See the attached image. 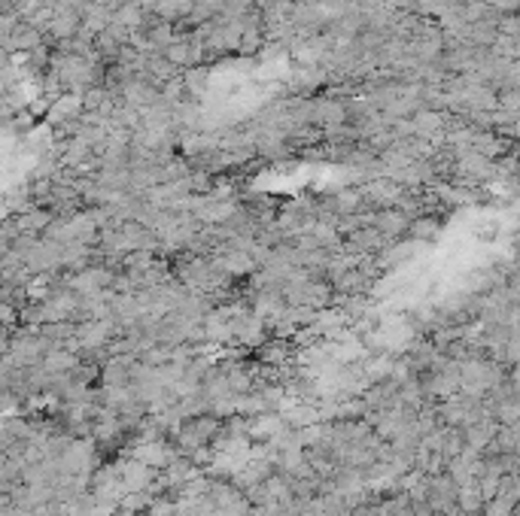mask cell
Returning a JSON list of instances; mask_svg holds the SVG:
<instances>
[{"label":"cell","mask_w":520,"mask_h":516,"mask_svg":"<svg viewBox=\"0 0 520 516\" xmlns=\"http://www.w3.org/2000/svg\"><path fill=\"white\" fill-rule=\"evenodd\" d=\"M435 228H438V225H435L432 219H426V222H417V225H411V231H414V237H432L429 231H435Z\"/></svg>","instance_id":"cell-1"}]
</instances>
